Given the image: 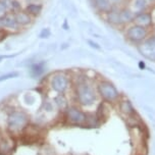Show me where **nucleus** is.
Wrapping results in <instances>:
<instances>
[{"instance_id":"obj_1","label":"nucleus","mask_w":155,"mask_h":155,"mask_svg":"<svg viewBox=\"0 0 155 155\" xmlns=\"http://www.w3.org/2000/svg\"><path fill=\"white\" fill-rule=\"evenodd\" d=\"M74 94L78 103L82 106H90L95 102L97 98V92L87 78L79 79L74 85Z\"/></svg>"},{"instance_id":"obj_2","label":"nucleus","mask_w":155,"mask_h":155,"mask_svg":"<svg viewBox=\"0 0 155 155\" xmlns=\"http://www.w3.org/2000/svg\"><path fill=\"white\" fill-rule=\"evenodd\" d=\"M29 124V116L26 112L21 110H15L10 112L7 117V129L13 135L19 134L26 130Z\"/></svg>"},{"instance_id":"obj_3","label":"nucleus","mask_w":155,"mask_h":155,"mask_svg":"<svg viewBox=\"0 0 155 155\" xmlns=\"http://www.w3.org/2000/svg\"><path fill=\"white\" fill-rule=\"evenodd\" d=\"M151 34V30L146 29L144 27L138 26L136 24H132L124 28V38L131 44L138 46L142 43L145 39H147Z\"/></svg>"},{"instance_id":"obj_4","label":"nucleus","mask_w":155,"mask_h":155,"mask_svg":"<svg viewBox=\"0 0 155 155\" xmlns=\"http://www.w3.org/2000/svg\"><path fill=\"white\" fill-rule=\"evenodd\" d=\"M97 92L101 98L106 102L114 103L120 98V92L111 82L107 80H101L97 84Z\"/></svg>"},{"instance_id":"obj_5","label":"nucleus","mask_w":155,"mask_h":155,"mask_svg":"<svg viewBox=\"0 0 155 155\" xmlns=\"http://www.w3.org/2000/svg\"><path fill=\"white\" fill-rule=\"evenodd\" d=\"M50 86L55 92L63 94L70 87V78L64 73H55L50 78Z\"/></svg>"},{"instance_id":"obj_6","label":"nucleus","mask_w":155,"mask_h":155,"mask_svg":"<svg viewBox=\"0 0 155 155\" xmlns=\"http://www.w3.org/2000/svg\"><path fill=\"white\" fill-rule=\"evenodd\" d=\"M137 49L143 57L155 62V35L151 34L137 46Z\"/></svg>"},{"instance_id":"obj_7","label":"nucleus","mask_w":155,"mask_h":155,"mask_svg":"<svg viewBox=\"0 0 155 155\" xmlns=\"http://www.w3.org/2000/svg\"><path fill=\"white\" fill-rule=\"evenodd\" d=\"M65 118L71 124H83L87 120V115L81 108L74 106H68L65 110Z\"/></svg>"},{"instance_id":"obj_8","label":"nucleus","mask_w":155,"mask_h":155,"mask_svg":"<svg viewBox=\"0 0 155 155\" xmlns=\"http://www.w3.org/2000/svg\"><path fill=\"white\" fill-rule=\"evenodd\" d=\"M133 24L144 27V28H146V29H149L152 31V29H153V27H154V19H153V15H152V12L147 10V12L137 13V15H135L134 23Z\"/></svg>"},{"instance_id":"obj_9","label":"nucleus","mask_w":155,"mask_h":155,"mask_svg":"<svg viewBox=\"0 0 155 155\" xmlns=\"http://www.w3.org/2000/svg\"><path fill=\"white\" fill-rule=\"evenodd\" d=\"M135 15L136 13L133 12L130 6H127V5L120 6V18L121 26H123L124 29L134 23Z\"/></svg>"},{"instance_id":"obj_10","label":"nucleus","mask_w":155,"mask_h":155,"mask_svg":"<svg viewBox=\"0 0 155 155\" xmlns=\"http://www.w3.org/2000/svg\"><path fill=\"white\" fill-rule=\"evenodd\" d=\"M105 21L113 28H123L120 18V6H113L108 13L104 15Z\"/></svg>"},{"instance_id":"obj_11","label":"nucleus","mask_w":155,"mask_h":155,"mask_svg":"<svg viewBox=\"0 0 155 155\" xmlns=\"http://www.w3.org/2000/svg\"><path fill=\"white\" fill-rule=\"evenodd\" d=\"M0 28H3L4 30H6L7 32H9L12 34V32L18 31L19 26L15 21V18L13 15L8 13L4 18L0 19Z\"/></svg>"},{"instance_id":"obj_12","label":"nucleus","mask_w":155,"mask_h":155,"mask_svg":"<svg viewBox=\"0 0 155 155\" xmlns=\"http://www.w3.org/2000/svg\"><path fill=\"white\" fill-rule=\"evenodd\" d=\"M12 15L15 16V21L18 23L19 28H25L30 26L33 21V18L28 12H25V10H18V12L12 13Z\"/></svg>"},{"instance_id":"obj_13","label":"nucleus","mask_w":155,"mask_h":155,"mask_svg":"<svg viewBox=\"0 0 155 155\" xmlns=\"http://www.w3.org/2000/svg\"><path fill=\"white\" fill-rule=\"evenodd\" d=\"M94 8L97 12L105 15L113 8V4L109 0H92Z\"/></svg>"},{"instance_id":"obj_14","label":"nucleus","mask_w":155,"mask_h":155,"mask_svg":"<svg viewBox=\"0 0 155 155\" xmlns=\"http://www.w3.org/2000/svg\"><path fill=\"white\" fill-rule=\"evenodd\" d=\"M149 4L150 3H149L147 0H132L130 7L137 15V13L140 12H147L149 9Z\"/></svg>"},{"instance_id":"obj_15","label":"nucleus","mask_w":155,"mask_h":155,"mask_svg":"<svg viewBox=\"0 0 155 155\" xmlns=\"http://www.w3.org/2000/svg\"><path fill=\"white\" fill-rule=\"evenodd\" d=\"M24 10L29 13L33 18H38L43 10V5L42 3H29L27 4V6L25 7Z\"/></svg>"},{"instance_id":"obj_16","label":"nucleus","mask_w":155,"mask_h":155,"mask_svg":"<svg viewBox=\"0 0 155 155\" xmlns=\"http://www.w3.org/2000/svg\"><path fill=\"white\" fill-rule=\"evenodd\" d=\"M120 111L124 113L126 115H133L135 113V110L133 108V105L131 104V102L128 100L120 102Z\"/></svg>"},{"instance_id":"obj_17","label":"nucleus","mask_w":155,"mask_h":155,"mask_svg":"<svg viewBox=\"0 0 155 155\" xmlns=\"http://www.w3.org/2000/svg\"><path fill=\"white\" fill-rule=\"evenodd\" d=\"M31 71H32L33 76H35V77L41 76V74L45 71V63L44 62L34 63V64L31 66Z\"/></svg>"},{"instance_id":"obj_18","label":"nucleus","mask_w":155,"mask_h":155,"mask_svg":"<svg viewBox=\"0 0 155 155\" xmlns=\"http://www.w3.org/2000/svg\"><path fill=\"white\" fill-rule=\"evenodd\" d=\"M12 152V146L7 141H0V154L1 155H8Z\"/></svg>"},{"instance_id":"obj_19","label":"nucleus","mask_w":155,"mask_h":155,"mask_svg":"<svg viewBox=\"0 0 155 155\" xmlns=\"http://www.w3.org/2000/svg\"><path fill=\"white\" fill-rule=\"evenodd\" d=\"M56 104L58 105V106L60 107V108H68V103H66V99L64 98V96L62 95V94H60L59 96L56 98Z\"/></svg>"},{"instance_id":"obj_20","label":"nucleus","mask_w":155,"mask_h":155,"mask_svg":"<svg viewBox=\"0 0 155 155\" xmlns=\"http://www.w3.org/2000/svg\"><path fill=\"white\" fill-rule=\"evenodd\" d=\"M18 77V71H12V73H8L6 74H3V76H0V82L6 81V80L9 79H13V78Z\"/></svg>"},{"instance_id":"obj_21","label":"nucleus","mask_w":155,"mask_h":155,"mask_svg":"<svg viewBox=\"0 0 155 155\" xmlns=\"http://www.w3.org/2000/svg\"><path fill=\"white\" fill-rule=\"evenodd\" d=\"M7 15H8L7 8H6V6L4 5L3 2H2L1 0H0V19L4 18Z\"/></svg>"},{"instance_id":"obj_22","label":"nucleus","mask_w":155,"mask_h":155,"mask_svg":"<svg viewBox=\"0 0 155 155\" xmlns=\"http://www.w3.org/2000/svg\"><path fill=\"white\" fill-rule=\"evenodd\" d=\"M9 35H10L9 32H7L6 30L3 29V28H0V43H1L2 41H4Z\"/></svg>"},{"instance_id":"obj_23","label":"nucleus","mask_w":155,"mask_h":155,"mask_svg":"<svg viewBox=\"0 0 155 155\" xmlns=\"http://www.w3.org/2000/svg\"><path fill=\"white\" fill-rule=\"evenodd\" d=\"M50 35H51V32H50V30L49 29H43L42 31H41L40 33V35H39V37L40 38H48V37H50Z\"/></svg>"},{"instance_id":"obj_24","label":"nucleus","mask_w":155,"mask_h":155,"mask_svg":"<svg viewBox=\"0 0 155 155\" xmlns=\"http://www.w3.org/2000/svg\"><path fill=\"white\" fill-rule=\"evenodd\" d=\"M109 1L113 4V6H120L126 0H109Z\"/></svg>"},{"instance_id":"obj_25","label":"nucleus","mask_w":155,"mask_h":155,"mask_svg":"<svg viewBox=\"0 0 155 155\" xmlns=\"http://www.w3.org/2000/svg\"><path fill=\"white\" fill-rule=\"evenodd\" d=\"M88 43H89V44H90V46H91V47H93V48H95V49H100V46H99L97 43L93 42V41L88 40Z\"/></svg>"},{"instance_id":"obj_26","label":"nucleus","mask_w":155,"mask_h":155,"mask_svg":"<svg viewBox=\"0 0 155 155\" xmlns=\"http://www.w3.org/2000/svg\"><path fill=\"white\" fill-rule=\"evenodd\" d=\"M10 57H12V55H0V62L3 59H5V58H10Z\"/></svg>"},{"instance_id":"obj_27","label":"nucleus","mask_w":155,"mask_h":155,"mask_svg":"<svg viewBox=\"0 0 155 155\" xmlns=\"http://www.w3.org/2000/svg\"><path fill=\"white\" fill-rule=\"evenodd\" d=\"M139 65L141 66V68H145V63H144L143 61H140V63H139Z\"/></svg>"},{"instance_id":"obj_28","label":"nucleus","mask_w":155,"mask_h":155,"mask_svg":"<svg viewBox=\"0 0 155 155\" xmlns=\"http://www.w3.org/2000/svg\"><path fill=\"white\" fill-rule=\"evenodd\" d=\"M151 34L155 35V27H153V29H152V31H151Z\"/></svg>"},{"instance_id":"obj_29","label":"nucleus","mask_w":155,"mask_h":155,"mask_svg":"<svg viewBox=\"0 0 155 155\" xmlns=\"http://www.w3.org/2000/svg\"><path fill=\"white\" fill-rule=\"evenodd\" d=\"M149 3H155V0H147Z\"/></svg>"},{"instance_id":"obj_30","label":"nucleus","mask_w":155,"mask_h":155,"mask_svg":"<svg viewBox=\"0 0 155 155\" xmlns=\"http://www.w3.org/2000/svg\"><path fill=\"white\" fill-rule=\"evenodd\" d=\"M0 141H1V137H0Z\"/></svg>"},{"instance_id":"obj_31","label":"nucleus","mask_w":155,"mask_h":155,"mask_svg":"<svg viewBox=\"0 0 155 155\" xmlns=\"http://www.w3.org/2000/svg\"><path fill=\"white\" fill-rule=\"evenodd\" d=\"M0 155H1V154H0Z\"/></svg>"}]
</instances>
